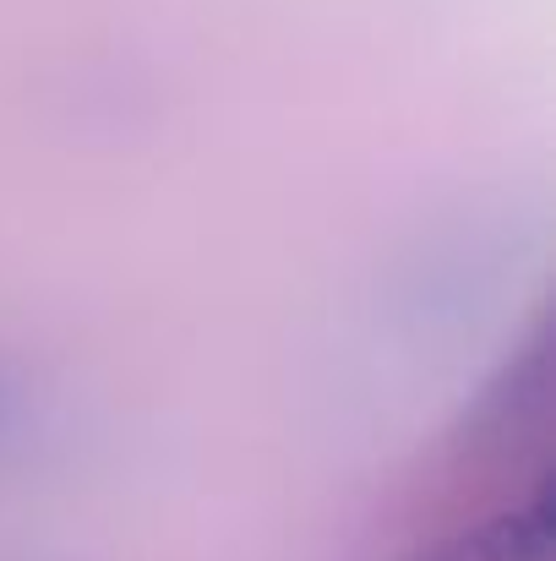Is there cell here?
<instances>
[{
	"mask_svg": "<svg viewBox=\"0 0 556 561\" xmlns=\"http://www.w3.org/2000/svg\"><path fill=\"white\" fill-rule=\"evenodd\" d=\"M16 409H22V403H16V381L0 371V436H5V431L16 425Z\"/></svg>",
	"mask_w": 556,
	"mask_h": 561,
	"instance_id": "3",
	"label": "cell"
},
{
	"mask_svg": "<svg viewBox=\"0 0 556 561\" xmlns=\"http://www.w3.org/2000/svg\"><path fill=\"white\" fill-rule=\"evenodd\" d=\"M556 557V485L541 480L519 507L469 524L458 535H442L404 561H552Z\"/></svg>",
	"mask_w": 556,
	"mask_h": 561,
	"instance_id": "1",
	"label": "cell"
},
{
	"mask_svg": "<svg viewBox=\"0 0 556 561\" xmlns=\"http://www.w3.org/2000/svg\"><path fill=\"white\" fill-rule=\"evenodd\" d=\"M552 414V328L535 322L524 350L491 376L475 398V409L464 414L469 436H519L530 425H546Z\"/></svg>",
	"mask_w": 556,
	"mask_h": 561,
	"instance_id": "2",
	"label": "cell"
}]
</instances>
